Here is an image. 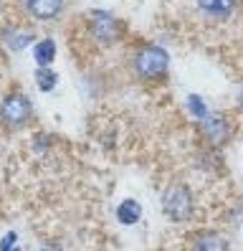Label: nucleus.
<instances>
[{"mask_svg":"<svg viewBox=\"0 0 243 251\" xmlns=\"http://www.w3.org/2000/svg\"><path fill=\"white\" fill-rule=\"evenodd\" d=\"M127 74L134 84L157 89L170 81L172 74V53L160 41H140L132 46L127 56Z\"/></svg>","mask_w":243,"mask_h":251,"instance_id":"1","label":"nucleus"},{"mask_svg":"<svg viewBox=\"0 0 243 251\" xmlns=\"http://www.w3.org/2000/svg\"><path fill=\"white\" fill-rule=\"evenodd\" d=\"M81 28L86 41L101 51H112L122 46L129 36V25L109 8H89L81 18Z\"/></svg>","mask_w":243,"mask_h":251,"instance_id":"2","label":"nucleus"},{"mask_svg":"<svg viewBox=\"0 0 243 251\" xmlns=\"http://www.w3.org/2000/svg\"><path fill=\"white\" fill-rule=\"evenodd\" d=\"M160 208L170 224H177V226L190 224L195 216V193H193L190 183L177 180V183H170L167 188H162Z\"/></svg>","mask_w":243,"mask_h":251,"instance_id":"3","label":"nucleus"},{"mask_svg":"<svg viewBox=\"0 0 243 251\" xmlns=\"http://www.w3.org/2000/svg\"><path fill=\"white\" fill-rule=\"evenodd\" d=\"M197 129V137L205 147H213V150H225L228 145L236 140V132H238V125L236 120L228 112H220V109H210V114L205 120H200L195 125Z\"/></svg>","mask_w":243,"mask_h":251,"instance_id":"4","label":"nucleus"},{"mask_svg":"<svg viewBox=\"0 0 243 251\" xmlns=\"http://www.w3.org/2000/svg\"><path fill=\"white\" fill-rule=\"evenodd\" d=\"M36 120V107L23 89H10L0 97V125L10 132L25 129Z\"/></svg>","mask_w":243,"mask_h":251,"instance_id":"5","label":"nucleus"},{"mask_svg":"<svg viewBox=\"0 0 243 251\" xmlns=\"http://www.w3.org/2000/svg\"><path fill=\"white\" fill-rule=\"evenodd\" d=\"M195 18L205 25H228L243 13V0H188Z\"/></svg>","mask_w":243,"mask_h":251,"instance_id":"6","label":"nucleus"},{"mask_svg":"<svg viewBox=\"0 0 243 251\" xmlns=\"http://www.w3.org/2000/svg\"><path fill=\"white\" fill-rule=\"evenodd\" d=\"M21 10L36 23L58 21L66 10V0H18Z\"/></svg>","mask_w":243,"mask_h":251,"instance_id":"7","label":"nucleus"},{"mask_svg":"<svg viewBox=\"0 0 243 251\" xmlns=\"http://www.w3.org/2000/svg\"><path fill=\"white\" fill-rule=\"evenodd\" d=\"M36 31H30L25 25H18V23H5L0 28V43L10 51V53H21L25 49H33L36 43Z\"/></svg>","mask_w":243,"mask_h":251,"instance_id":"8","label":"nucleus"},{"mask_svg":"<svg viewBox=\"0 0 243 251\" xmlns=\"http://www.w3.org/2000/svg\"><path fill=\"white\" fill-rule=\"evenodd\" d=\"M190 249L193 251H231V241H228L225 233H220L216 228H208V231L195 233Z\"/></svg>","mask_w":243,"mask_h":251,"instance_id":"9","label":"nucleus"},{"mask_svg":"<svg viewBox=\"0 0 243 251\" xmlns=\"http://www.w3.org/2000/svg\"><path fill=\"white\" fill-rule=\"evenodd\" d=\"M145 216V208H142V203L137 201V198H122L117 203V208H114V218H117V224H122L124 228H132L137 226L142 221Z\"/></svg>","mask_w":243,"mask_h":251,"instance_id":"10","label":"nucleus"},{"mask_svg":"<svg viewBox=\"0 0 243 251\" xmlns=\"http://www.w3.org/2000/svg\"><path fill=\"white\" fill-rule=\"evenodd\" d=\"M30 53H33L36 66H53L56 58H58V43H56V38H51V36H43V38H38V41L33 43Z\"/></svg>","mask_w":243,"mask_h":251,"instance_id":"11","label":"nucleus"},{"mask_svg":"<svg viewBox=\"0 0 243 251\" xmlns=\"http://www.w3.org/2000/svg\"><path fill=\"white\" fill-rule=\"evenodd\" d=\"M195 165H197V170H203V173H220L225 168V160H223L220 150H213V147L200 145L197 152H195Z\"/></svg>","mask_w":243,"mask_h":251,"instance_id":"12","label":"nucleus"},{"mask_svg":"<svg viewBox=\"0 0 243 251\" xmlns=\"http://www.w3.org/2000/svg\"><path fill=\"white\" fill-rule=\"evenodd\" d=\"M182 109H185V114L190 117V120L197 125L200 120H205V117L210 114V104H208V99L203 94H197V92H190L185 94V99H182Z\"/></svg>","mask_w":243,"mask_h":251,"instance_id":"13","label":"nucleus"},{"mask_svg":"<svg viewBox=\"0 0 243 251\" xmlns=\"http://www.w3.org/2000/svg\"><path fill=\"white\" fill-rule=\"evenodd\" d=\"M33 81H36V89L41 94H51V92H56V86L61 84V76H58V71L53 66H36Z\"/></svg>","mask_w":243,"mask_h":251,"instance_id":"14","label":"nucleus"},{"mask_svg":"<svg viewBox=\"0 0 243 251\" xmlns=\"http://www.w3.org/2000/svg\"><path fill=\"white\" fill-rule=\"evenodd\" d=\"M81 89H84V94L91 97V99H101V97L106 94V79H104V74L89 71L86 76H84V81H81Z\"/></svg>","mask_w":243,"mask_h":251,"instance_id":"15","label":"nucleus"},{"mask_svg":"<svg viewBox=\"0 0 243 251\" xmlns=\"http://www.w3.org/2000/svg\"><path fill=\"white\" fill-rule=\"evenodd\" d=\"M30 147H33L36 155H49L51 147H56V137L49 135V132H36V135L30 137Z\"/></svg>","mask_w":243,"mask_h":251,"instance_id":"16","label":"nucleus"},{"mask_svg":"<svg viewBox=\"0 0 243 251\" xmlns=\"http://www.w3.org/2000/svg\"><path fill=\"white\" fill-rule=\"evenodd\" d=\"M0 251H23V244H21V233L10 228L0 236Z\"/></svg>","mask_w":243,"mask_h":251,"instance_id":"17","label":"nucleus"},{"mask_svg":"<svg viewBox=\"0 0 243 251\" xmlns=\"http://www.w3.org/2000/svg\"><path fill=\"white\" fill-rule=\"evenodd\" d=\"M228 224H231L233 228H238L243 224V205H233V208L228 211Z\"/></svg>","mask_w":243,"mask_h":251,"instance_id":"18","label":"nucleus"},{"mask_svg":"<svg viewBox=\"0 0 243 251\" xmlns=\"http://www.w3.org/2000/svg\"><path fill=\"white\" fill-rule=\"evenodd\" d=\"M38 251H64V246H61V241L49 239V241H43V244L38 246Z\"/></svg>","mask_w":243,"mask_h":251,"instance_id":"19","label":"nucleus"},{"mask_svg":"<svg viewBox=\"0 0 243 251\" xmlns=\"http://www.w3.org/2000/svg\"><path fill=\"white\" fill-rule=\"evenodd\" d=\"M236 109L243 114V79H241V84H238V89H236Z\"/></svg>","mask_w":243,"mask_h":251,"instance_id":"20","label":"nucleus"}]
</instances>
